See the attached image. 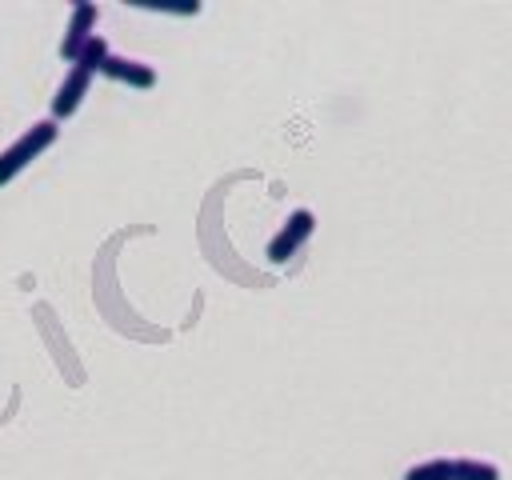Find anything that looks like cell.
<instances>
[{
  "mask_svg": "<svg viewBox=\"0 0 512 480\" xmlns=\"http://www.w3.org/2000/svg\"><path fill=\"white\" fill-rule=\"evenodd\" d=\"M104 56H108V40H104V36H92V40L84 44V52L72 60L68 76L60 80V88H56V96H52V120H68V116L80 108V100H84L92 76L100 72Z\"/></svg>",
  "mask_w": 512,
  "mask_h": 480,
  "instance_id": "cell-1",
  "label": "cell"
},
{
  "mask_svg": "<svg viewBox=\"0 0 512 480\" xmlns=\"http://www.w3.org/2000/svg\"><path fill=\"white\" fill-rule=\"evenodd\" d=\"M56 136H60V128H56V120H40V124H32L20 140H12L4 152H0V188L12 180V176H20L44 148H52L56 144Z\"/></svg>",
  "mask_w": 512,
  "mask_h": 480,
  "instance_id": "cell-2",
  "label": "cell"
},
{
  "mask_svg": "<svg viewBox=\"0 0 512 480\" xmlns=\"http://www.w3.org/2000/svg\"><path fill=\"white\" fill-rule=\"evenodd\" d=\"M312 228H316V216H312L308 208H296V212L284 220V228L268 240V260H272V264H284L288 256H296V248L312 236Z\"/></svg>",
  "mask_w": 512,
  "mask_h": 480,
  "instance_id": "cell-3",
  "label": "cell"
},
{
  "mask_svg": "<svg viewBox=\"0 0 512 480\" xmlns=\"http://www.w3.org/2000/svg\"><path fill=\"white\" fill-rule=\"evenodd\" d=\"M96 16H100V8L96 4H88V0H80V4H72V16H68V32H64V40H60V60H76L80 52H84V44L96 36L92 28H96Z\"/></svg>",
  "mask_w": 512,
  "mask_h": 480,
  "instance_id": "cell-4",
  "label": "cell"
},
{
  "mask_svg": "<svg viewBox=\"0 0 512 480\" xmlns=\"http://www.w3.org/2000/svg\"><path fill=\"white\" fill-rule=\"evenodd\" d=\"M100 72L108 76V80H120V84H132V88H152L156 84V72L148 68V64H140V60H132V56H104V64H100Z\"/></svg>",
  "mask_w": 512,
  "mask_h": 480,
  "instance_id": "cell-5",
  "label": "cell"
},
{
  "mask_svg": "<svg viewBox=\"0 0 512 480\" xmlns=\"http://www.w3.org/2000/svg\"><path fill=\"white\" fill-rule=\"evenodd\" d=\"M452 480H500V468L488 460L460 456V460H452Z\"/></svg>",
  "mask_w": 512,
  "mask_h": 480,
  "instance_id": "cell-6",
  "label": "cell"
},
{
  "mask_svg": "<svg viewBox=\"0 0 512 480\" xmlns=\"http://www.w3.org/2000/svg\"><path fill=\"white\" fill-rule=\"evenodd\" d=\"M404 480H452V460H424V464H416V468H408L404 472Z\"/></svg>",
  "mask_w": 512,
  "mask_h": 480,
  "instance_id": "cell-7",
  "label": "cell"
}]
</instances>
